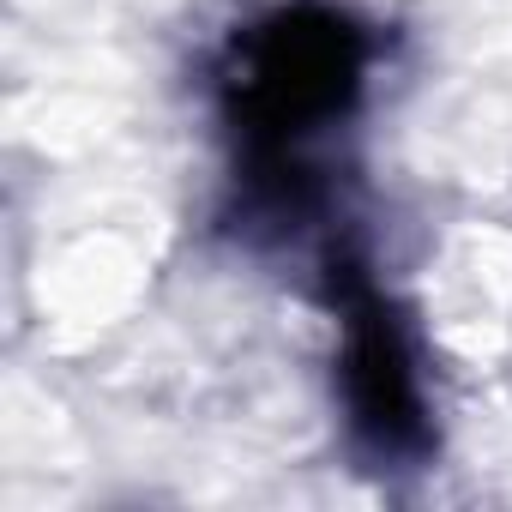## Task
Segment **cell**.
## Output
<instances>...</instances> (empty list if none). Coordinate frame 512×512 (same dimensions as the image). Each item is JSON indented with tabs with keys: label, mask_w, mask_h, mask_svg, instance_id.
<instances>
[{
	"label": "cell",
	"mask_w": 512,
	"mask_h": 512,
	"mask_svg": "<svg viewBox=\"0 0 512 512\" xmlns=\"http://www.w3.org/2000/svg\"><path fill=\"white\" fill-rule=\"evenodd\" d=\"M350 85H356L350 31L326 13H296V19L272 25L260 37V49H253L247 85H241V115L266 139L308 133L314 121L338 115Z\"/></svg>",
	"instance_id": "cell-1"
},
{
	"label": "cell",
	"mask_w": 512,
	"mask_h": 512,
	"mask_svg": "<svg viewBox=\"0 0 512 512\" xmlns=\"http://www.w3.org/2000/svg\"><path fill=\"white\" fill-rule=\"evenodd\" d=\"M344 398H350V422L380 446V452H404L422 440V398H416V368L404 338L392 332V320L380 308H356L350 332H344Z\"/></svg>",
	"instance_id": "cell-2"
}]
</instances>
